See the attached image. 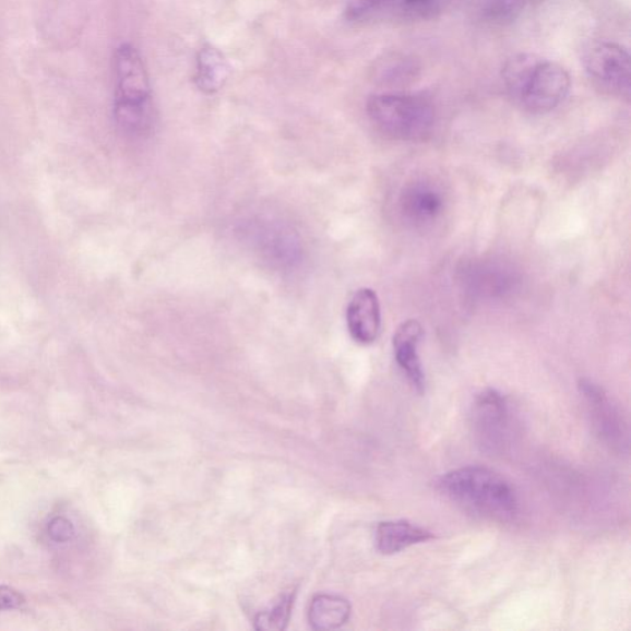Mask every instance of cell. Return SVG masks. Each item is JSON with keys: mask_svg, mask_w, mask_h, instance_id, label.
<instances>
[{"mask_svg": "<svg viewBox=\"0 0 631 631\" xmlns=\"http://www.w3.org/2000/svg\"><path fill=\"white\" fill-rule=\"evenodd\" d=\"M352 606L346 598L336 595H318L309 608L310 626L314 630H333L348 623Z\"/></svg>", "mask_w": 631, "mask_h": 631, "instance_id": "7c38bea8", "label": "cell"}, {"mask_svg": "<svg viewBox=\"0 0 631 631\" xmlns=\"http://www.w3.org/2000/svg\"><path fill=\"white\" fill-rule=\"evenodd\" d=\"M579 390L585 400L592 427L602 443L618 454L629 453V428L623 414L608 392L591 379H580Z\"/></svg>", "mask_w": 631, "mask_h": 631, "instance_id": "8992f818", "label": "cell"}, {"mask_svg": "<svg viewBox=\"0 0 631 631\" xmlns=\"http://www.w3.org/2000/svg\"><path fill=\"white\" fill-rule=\"evenodd\" d=\"M114 115L120 129L131 136H145L155 122L148 73L139 51L122 44L114 55Z\"/></svg>", "mask_w": 631, "mask_h": 631, "instance_id": "3957f363", "label": "cell"}, {"mask_svg": "<svg viewBox=\"0 0 631 631\" xmlns=\"http://www.w3.org/2000/svg\"><path fill=\"white\" fill-rule=\"evenodd\" d=\"M502 79L511 99L532 114L557 109L571 88L563 67L531 53L512 56L503 67Z\"/></svg>", "mask_w": 631, "mask_h": 631, "instance_id": "7a4b0ae2", "label": "cell"}, {"mask_svg": "<svg viewBox=\"0 0 631 631\" xmlns=\"http://www.w3.org/2000/svg\"><path fill=\"white\" fill-rule=\"evenodd\" d=\"M347 326L352 338L362 346H369L378 340L381 309L374 290L362 288L353 295L347 308Z\"/></svg>", "mask_w": 631, "mask_h": 631, "instance_id": "9c48e42d", "label": "cell"}, {"mask_svg": "<svg viewBox=\"0 0 631 631\" xmlns=\"http://www.w3.org/2000/svg\"><path fill=\"white\" fill-rule=\"evenodd\" d=\"M436 487L447 499L486 519L505 521L519 512V497L513 486L489 467L454 468L439 477Z\"/></svg>", "mask_w": 631, "mask_h": 631, "instance_id": "6da1fadb", "label": "cell"}, {"mask_svg": "<svg viewBox=\"0 0 631 631\" xmlns=\"http://www.w3.org/2000/svg\"><path fill=\"white\" fill-rule=\"evenodd\" d=\"M424 336L422 324L417 320H407L400 324L392 338L397 366L419 394L426 391V374L418 353Z\"/></svg>", "mask_w": 631, "mask_h": 631, "instance_id": "ba28073f", "label": "cell"}, {"mask_svg": "<svg viewBox=\"0 0 631 631\" xmlns=\"http://www.w3.org/2000/svg\"><path fill=\"white\" fill-rule=\"evenodd\" d=\"M376 71L377 79L381 83L398 84L413 80L417 67L406 56L390 55L379 62Z\"/></svg>", "mask_w": 631, "mask_h": 631, "instance_id": "5bb4252c", "label": "cell"}, {"mask_svg": "<svg viewBox=\"0 0 631 631\" xmlns=\"http://www.w3.org/2000/svg\"><path fill=\"white\" fill-rule=\"evenodd\" d=\"M586 72L602 88L629 97L631 88L630 55L620 45L597 41L591 44L583 55Z\"/></svg>", "mask_w": 631, "mask_h": 631, "instance_id": "52a82bcc", "label": "cell"}, {"mask_svg": "<svg viewBox=\"0 0 631 631\" xmlns=\"http://www.w3.org/2000/svg\"><path fill=\"white\" fill-rule=\"evenodd\" d=\"M229 75V66L225 56L213 46H205L200 50L197 60V87L213 94L224 87Z\"/></svg>", "mask_w": 631, "mask_h": 631, "instance_id": "4fadbf2b", "label": "cell"}, {"mask_svg": "<svg viewBox=\"0 0 631 631\" xmlns=\"http://www.w3.org/2000/svg\"><path fill=\"white\" fill-rule=\"evenodd\" d=\"M295 602V592L284 595L271 609L261 611L254 619L257 630L279 631L288 627Z\"/></svg>", "mask_w": 631, "mask_h": 631, "instance_id": "9a60e30c", "label": "cell"}, {"mask_svg": "<svg viewBox=\"0 0 631 631\" xmlns=\"http://www.w3.org/2000/svg\"><path fill=\"white\" fill-rule=\"evenodd\" d=\"M443 0H401L400 21H428L442 12Z\"/></svg>", "mask_w": 631, "mask_h": 631, "instance_id": "2e32d148", "label": "cell"}, {"mask_svg": "<svg viewBox=\"0 0 631 631\" xmlns=\"http://www.w3.org/2000/svg\"><path fill=\"white\" fill-rule=\"evenodd\" d=\"M436 539V535L405 520L379 523L376 531V547L382 556H395L415 545Z\"/></svg>", "mask_w": 631, "mask_h": 631, "instance_id": "8fae6325", "label": "cell"}, {"mask_svg": "<svg viewBox=\"0 0 631 631\" xmlns=\"http://www.w3.org/2000/svg\"><path fill=\"white\" fill-rule=\"evenodd\" d=\"M531 2L532 0H490L489 7H487V14L493 21H512Z\"/></svg>", "mask_w": 631, "mask_h": 631, "instance_id": "e0dca14e", "label": "cell"}, {"mask_svg": "<svg viewBox=\"0 0 631 631\" xmlns=\"http://www.w3.org/2000/svg\"><path fill=\"white\" fill-rule=\"evenodd\" d=\"M367 112L380 132L401 141L424 140L432 131L436 120L432 103L413 94L371 95Z\"/></svg>", "mask_w": 631, "mask_h": 631, "instance_id": "277c9868", "label": "cell"}, {"mask_svg": "<svg viewBox=\"0 0 631 631\" xmlns=\"http://www.w3.org/2000/svg\"><path fill=\"white\" fill-rule=\"evenodd\" d=\"M25 598L12 587L0 586V611L15 609L24 605Z\"/></svg>", "mask_w": 631, "mask_h": 631, "instance_id": "d6986e66", "label": "cell"}, {"mask_svg": "<svg viewBox=\"0 0 631 631\" xmlns=\"http://www.w3.org/2000/svg\"><path fill=\"white\" fill-rule=\"evenodd\" d=\"M401 213L416 226L433 224L442 215L444 199L436 187L415 183L407 187L400 198Z\"/></svg>", "mask_w": 631, "mask_h": 631, "instance_id": "30bf717a", "label": "cell"}, {"mask_svg": "<svg viewBox=\"0 0 631 631\" xmlns=\"http://www.w3.org/2000/svg\"><path fill=\"white\" fill-rule=\"evenodd\" d=\"M49 534L53 540L63 543L73 537L74 528L70 521L59 517L51 521Z\"/></svg>", "mask_w": 631, "mask_h": 631, "instance_id": "ac0fdd59", "label": "cell"}, {"mask_svg": "<svg viewBox=\"0 0 631 631\" xmlns=\"http://www.w3.org/2000/svg\"><path fill=\"white\" fill-rule=\"evenodd\" d=\"M471 425L475 442L490 455L509 451L514 434L511 404L500 391L486 389L477 394L471 409Z\"/></svg>", "mask_w": 631, "mask_h": 631, "instance_id": "5b68a950", "label": "cell"}]
</instances>
